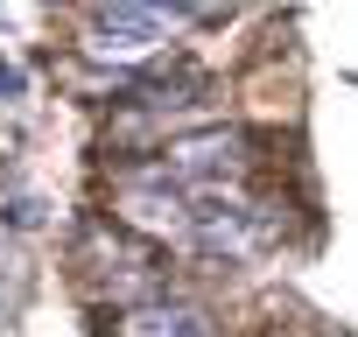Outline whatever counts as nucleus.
Returning <instances> with one entry per match:
<instances>
[{"mask_svg":"<svg viewBox=\"0 0 358 337\" xmlns=\"http://www.w3.org/2000/svg\"><path fill=\"white\" fill-rule=\"evenodd\" d=\"M120 218L141 225V232H176V239H183L197 211H190L183 190H169V183H162V190H127V197H120Z\"/></svg>","mask_w":358,"mask_h":337,"instance_id":"1","label":"nucleus"},{"mask_svg":"<svg viewBox=\"0 0 358 337\" xmlns=\"http://www.w3.org/2000/svg\"><path fill=\"white\" fill-rule=\"evenodd\" d=\"M120 337H211V316L190 302H141L120 316Z\"/></svg>","mask_w":358,"mask_h":337,"instance_id":"2","label":"nucleus"}]
</instances>
